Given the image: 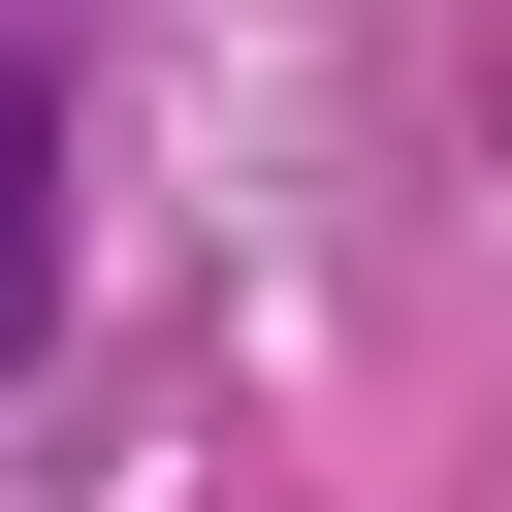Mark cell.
Returning <instances> with one entry per match:
<instances>
[{"instance_id":"6da1fadb","label":"cell","mask_w":512,"mask_h":512,"mask_svg":"<svg viewBox=\"0 0 512 512\" xmlns=\"http://www.w3.org/2000/svg\"><path fill=\"white\" fill-rule=\"evenodd\" d=\"M32 288H64V32L0 0V352H32Z\"/></svg>"}]
</instances>
